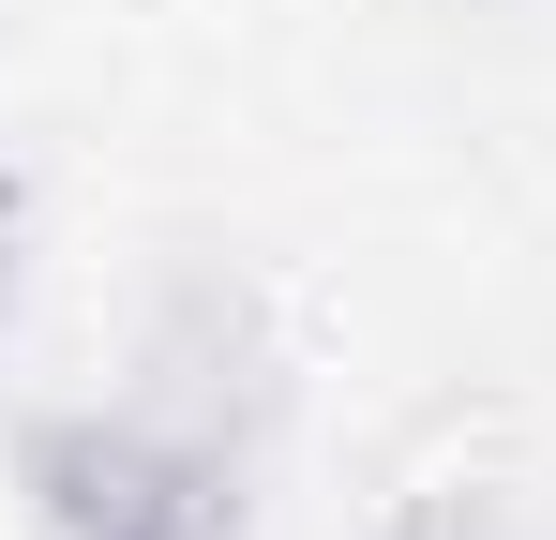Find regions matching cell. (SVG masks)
<instances>
[{"mask_svg":"<svg viewBox=\"0 0 556 540\" xmlns=\"http://www.w3.org/2000/svg\"><path fill=\"white\" fill-rule=\"evenodd\" d=\"M256 436H271L256 331L226 300H181L105 406H46L15 436L30 540H241L256 526Z\"/></svg>","mask_w":556,"mask_h":540,"instance_id":"cell-1","label":"cell"},{"mask_svg":"<svg viewBox=\"0 0 556 540\" xmlns=\"http://www.w3.org/2000/svg\"><path fill=\"white\" fill-rule=\"evenodd\" d=\"M376 540H542V511H527L511 480H421Z\"/></svg>","mask_w":556,"mask_h":540,"instance_id":"cell-2","label":"cell"}]
</instances>
